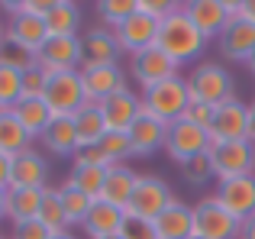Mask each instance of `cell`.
<instances>
[{"label": "cell", "instance_id": "1", "mask_svg": "<svg viewBox=\"0 0 255 239\" xmlns=\"http://www.w3.org/2000/svg\"><path fill=\"white\" fill-rule=\"evenodd\" d=\"M155 45L165 52L168 58H174L178 65H187V62H197L207 49V39L200 36V29L191 23V16L184 13V6H178L174 13L158 23V39Z\"/></svg>", "mask_w": 255, "mask_h": 239}, {"label": "cell", "instance_id": "2", "mask_svg": "<svg viewBox=\"0 0 255 239\" xmlns=\"http://www.w3.org/2000/svg\"><path fill=\"white\" fill-rule=\"evenodd\" d=\"M187 107H191V88H187L184 75H174V78H168V81L142 91V110L152 114L155 120H162V123L181 120Z\"/></svg>", "mask_w": 255, "mask_h": 239}, {"label": "cell", "instance_id": "3", "mask_svg": "<svg viewBox=\"0 0 255 239\" xmlns=\"http://www.w3.org/2000/svg\"><path fill=\"white\" fill-rule=\"evenodd\" d=\"M187 88H191V101L207 104V107H220V104L236 97L233 75L217 62H200L197 68L187 75Z\"/></svg>", "mask_w": 255, "mask_h": 239}, {"label": "cell", "instance_id": "4", "mask_svg": "<svg viewBox=\"0 0 255 239\" xmlns=\"http://www.w3.org/2000/svg\"><path fill=\"white\" fill-rule=\"evenodd\" d=\"M239 227H243V220H236L217 201V194H204L194 204V236H200V239H239Z\"/></svg>", "mask_w": 255, "mask_h": 239}, {"label": "cell", "instance_id": "5", "mask_svg": "<svg viewBox=\"0 0 255 239\" xmlns=\"http://www.w3.org/2000/svg\"><path fill=\"white\" fill-rule=\"evenodd\" d=\"M213 145L210 139V129H204V126L191 123V120H174V123H168V139H165V152H168L171 162L184 165L191 162V158L197 155H207Z\"/></svg>", "mask_w": 255, "mask_h": 239}, {"label": "cell", "instance_id": "6", "mask_svg": "<svg viewBox=\"0 0 255 239\" xmlns=\"http://www.w3.org/2000/svg\"><path fill=\"white\" fill-rule=\"evenodd\" d=\"M184 13L191 16V23L200 29V36L210 42L220 39V32L239 16V0H191V3H181Z\"/></svg>", "mask_w": 255, "mask_h": 239}, {"label": "cell", "instance_id": "7", "mask_svg": "<svg viewBox=\"0 0 255 239\" xmlns=\"http://www.w3.org/2000/svg\"><path fill=\"white\" fill-rule=\"evenodd\" d=\"M207 158L213 165L217 181L239 178V175H255V145L249 139H239V142H213Z\"/></svg>", "mask_w": 255, "mask_h": 239}, {"label": "cell", "instance_id": "8", "mask_svg": "<svg viewBox=\"0 0 255 239\" xmlns=\"http://www.w3.org/2000/svg\"><path fill=\"white\" fill-rule=\"evenodd\" d=\"M171 201H174V194H171V188H168L165 178H158V175H139L136 178V188H132V194H129V204H126V214L142 217V220L155 223V217L162 214Z\"/></svg>", "mask_w": 255, "mask_h": 239}, {"label": "cell", "instance_id": "9", "mask_svg": "<svg viewBox=\"0 0 255 239\" xmlns=\"http://www.w3.org/2000/svg\"><path fill=\"white\" fill-rule=\"evenodd\" d=\"M42 101L49 104V110L55 117H75L84 104H91V101H87V91H84V81H81V68L52 75Z\"/></svg>", "mask_w": 255, "mask_h": 239}, {"label": "cell", "instance_id": "10", "mask_svg": "<svg viewBox=\"0 0 255 239\" xmlns=\"http://www.w3.org/2000/svg\"><path fill=\"white\" fill-rule=\"evenodd\" d=\"M36 65L45 75H62V71H78L84 65V45L81 36H52L42 45V52L36 55Z\"/></svg>", "mask_w": 255, "mask_h": 239}, {"label": "cell", "instance_id": "11", "mask_svg": "<svg viewBox=\"0 0 255 239\" xmlns=\"http://www.w3.org/2000/svg\"><path fill=\"white\" fill-rule=\"evenodd\" d=\"M210 139L213 142H239V139H249V104H243L239 97L220 104L213 110Z\"/></svg>", "mask_w": 255, "mask_h": 239}, {"label": "cell", "instance_id": "12", "mask_svg": "<svg viewBox=\"0 0 255 239\" xmlns=\"http://www.w3.org/2000/svg\"><path fill=\"white\" fill-rule=\"evenodd\" d=\"M129 68H132V78H136V84L142 91H149V88H155V84H162V81H168V78L181 75V65L174 62V58L165 55L158 45H152V49L132 55Z\"/></svg>", "mask_w": 255, "mask_h": 239}, {"label": "cell", "instance_id": "13", "mask_svg": "<svg viewBox=\"0 0 255 239\" xmlns=\"http://www.w3.org/2000/svg\"><path fill=\"white\" fill-rule=\"evenodd\" d=\"M81 81L87 91V101L100 104L117 91H126V71L117 62H100V65H81Z\"/></svg>", "mask_w": 255, "mask_h": 239}, {"label": "cell", "instance_id": "14", "mask_svg": "<svg viewBox=\"0 0 255 239\" xmlns=\"http://www.w3.org/2000/svg\"><path fill=\"white\" fill-rule=\"evenodd\" d=\"M113 36H117V45H120V52H126V55H139V52H145V49H152L155 45V39H158V19H152V16H145V13H132L126 23H120L117 29H113Z\"/></svg>", "mask_w": 255, "mask_h": 239}, {"label": "cell", "instance_id": "15", "mask_svg": "<svg viewBox=\"0 0 255 239\" xmlns=\"http://www.w3.org/2000/svg\"><path fill=\"white\" fill-rule=\"evenodd\" d=\"M217 201L236 220H249L255 214V175H239V178L217 181Z\"/></svg>", "mask_w": 255, "mask_h": 239}, {"label": "cell", "instance_id": "16", "mask_svg": "<svg viewBox=\"0 0 255 239\" xmlns=\"http://www.w3.org/2000/svg\"><path fill=\"white\" fill-rule=\"evenodd\" d=\"M6 42L23 49L26 55L36 58L42 52V45L49 42V29H45L42 16H32V13H13L10 26H6Z\"/></svg>", "mask_w": 255, "mask_h": 239}, {"label": "cell", "instance_id": "17", "mask_svg": "<svg viewBox=\"0 0 255 239\" xmlns=\"http://www.w3.org/2000/svg\"><path fill=\"white\" fill-rule=\"evenodd\" d=\"M168 139V123L155 120L152 114H139V120L129 126V145H132V158H149L158 149H165Z\"/></svg>", "mask_w": 255, "mask_h": 239}, {"label": "cell", "instance_id": "18", "mask_svg": "<svg viewBox=\"0 0 255 239\" xmlns=\"http://www.w3.org/2000/svg\"><path fill=\"white\" fill-rule=\"evenodd\" d=\"M100 114L107 120V129L129 132V126L139 120V114H142V97L132 94L129 88L117 91V94H110L107 101H100Z\"/></svg>", "mask_w": 255, "mask_h": 239}, {"label": "cell", "instance_id": "19", "mask_svg": "<svg viewBox=\"0 0 255 239\" xmlns=\"http://www.w3.org/2000/svg\"><path fill=\"white\" fill-rule=\"evenodd\" d=\"M220 52H223V58H230V62L246 65L249 55L255 52V23L236 16L223 32H220Z\"/></svg>", "mask_w": 255, "mask_h": 239}, {"label": "cell", "instance_id": "20", "mask_svg": "<svg viewBox=\"0 0 255 239\" xmlns=\"http://www.w3.org/2000/svg\"><path fill=\"white\" fill-rule=\"evenodd\" d=\"M123 220H126L123 207L107 204V201H94L87 217H84V223H81V230L87 233V239H110V236H120Z\"/></svg>", "mask_w": 255, "mask_h": 239}, {"label": "cell", "instance_id": "21", "mask_svg": "<svg viewBox=\"0 0 255 239\" xmlns=\"http://www.w3.org/2000/svg\"><path fill=\"white\" fill-rule=\"evenodd\" d=\"M10 188H49V162L39 149H26L13 158V184Z\"/></svg>", "mask_w": 255, "mask_h": 239}, {"label": "cell", "instance_id": "22", "mask_svg": "<svg viewBox=\"0 0 255 239\" xmlns=\"http://www.w3.org/2000/svg\"><path fill=\"white\" fill-rule=\"evenodd\" d=\"M155 236L158 239H191L194 236V207L184 201H174L155 217Z\"/></svg>", "mask_w": 255, "mask_h": 239}, {"label": "cell", "instance_id": "23", "mask_svg": "<svg viewBox=\"0 0 255 239\" xmlns=\"http://www.w3.org/2000/svg\"><path fill=\"white\" fill-rule=\"evenodd\" d=\"M39 142L62 158H75L78 152V129H75V117H55L49 123V129L39 136Z\"/></svg>", "mask_w": 255, "mask_h": 239}, {"label": "cell", "instance_id": "24", "mask_svg": "<svg viewBox=\"0 0 255 239\" xmlns=\"http://www.w3.org/2000/svg\"><path fill=\"white\" fill-rule=\"evenodd\" d=\"M81 45H84V65L117 62V55H120L117 36H113V29H107V26H94V29H87L81 36Z\"/></svg>", "mask_w": 255, "mask_h": 239}, {"label": "cell", "instance_id": "25", "mask_svg": "<svg viewBox=\"0 0 255 239\" xmlns=\"http://www.w3.org/2000/svg\"><path fill=\"white\" fill-rule=\"evenodd\" d=\"M42 191H36V188H10L6 191V220H10L13 227H19V223H26V220H39Z\"/></svg>", "mask_w": 255, "mask_h": 239}, {"label": "cell", "instance_id": "26", "mask_svg": "<svg viewBox=\"0 0 255 239\" xmlns=\"http://www.w3.org/2000/svg\"><path fill=\"white\" fill-rule=\"evenodd\" d=\"M42 19H45V29H49V39L78 36V29H81V6L75 0H52V10Z\"/></svg>", "mask_w": 255, "mask_h": 239}, {"label": "cell", "instance_id": "27", "mask_svg": "<svg viewBox=\"0 0 255 239\" xmlns=\"http://www.w3.org/2000/svg\"><path fill=\"white\" fill-rule=\"evenodd\" d=\"M136 178H139L136 168H129V165H113V168L107 171V181H104V194H100V201L117 204V207L126 210L129 194H132V188H136Z\"/></svg>", "mask_w": 255, "mask_h": 239}, {"label": "cell", "instance_id": "28", "mask_svg": "<svg viewBox=\"0 0 255 239\" xmlns=\"http://www.w3.org/2000/svg\"><path fill=\"white\" fill-rule=\"evenodd\" d=\"M75 129H78V149L97 145L107 136V120L100 114V104H84L75 114Z\"/></svg>", "mask_w": 255, "mask_h": 239}, {"label": "cell", "instance_id": "29", "mask_svg": "<svg viewBox=\"0 0 255 239\" xmlns=\"http://www.w3.org/2000/svg\"><path fill=\"white\" fill-rule=\"evenodd\" d=\"M26 149H32V136L23 129V123L13 110H0V152L16 158Z\"/></svg>", "mask_w": 255, "mask_h": 239}, {"label": "cell", "instance_id": "30", "mask_svg": "<svg viewBox=\"0 0 255 239\" xmlns=\"http://www.w3.org/2000/svg\"><path fill=\"white\" fill-rule=\"evenodd\" d=\"M13 114L19 117L23 129L32 136V142H36V139L49 129V123L55 120V114L49 110V104H45V101H19L16 107H13Z\"/></svg>", "mask_w": 255, "mask_h": 239}, {"label": "cell", "instance_id": "31", "mask_svg": "<svg viewBox=\"0 0 255 239\" xmlns=\"http://www.w3.org/2000/svg\"><path fill=\"white\" fill-rule=\"evenodd\" d=\"M107 171L104 165H71L68 171V184H75L81 194H87L91 201H100L104 194V181H107Z\"/></svg>", "mask_w": 255, "mask_h": 239}, {"label": "cell", "instance_id": "32", "mask_svg": "<svg viewBox=\"0 0 255 239\" xmlns=\"http://www.w3.org/2000/svg\"><path fill=\"white\" fill-rule=\"evenodd\" d=\"M39 220H42L45 227L52 230V233H65V230H71L68 214H65V204H62V194H58V188H52V184L42 191V207H39Z\"/></svg>", "mask_w": 255, "mask_h": 239}, {"label": "cell", "instance_id": "33", "mask_svg": "<svg viewBox=\"0 0 255 239\" xmlns=\"http://www.w3.org/2000/svg\"><path fill=\"white\" fill-rule=\"evenodd\" d=\"M97 149H100V155H104V162L110 165H126L132 158V145H129V132H113V129H107V136L97 142Z\"/></svg>", "mask_w": 255, "mask_h": 239}, {"label": "cell", "instance_id": "34", "mask_svg": "<svg viewBox=\"0 0 255 239\" xmlns=\"http://www.w3.org/2000/svg\"><path fill=\"white\" fill-rule=\"evenodd\" d=\"M23 101V71L0 62V110H13Z\"/></svg>", "mask_w": 255, "mask_h": 239}, {"label": "cell", "instance_id": "35", "mask_svg": "<svg viewBox=\"0 0 255 239\" xmlns=\"http://www.w3.org/2000/svg\"><path fill=\"white\" fill-rule=\"evenodd\" d=\"M58 194H62V204H65V214H68V223H71V227H81L94 201H91L87 194H81V191H78L75 184H68V181L58 188Z\"/></svg>", "mask_w": 255, "mask_h": 239}, {"label": "cell", "instance_id": "36", "mask_svg": "<svg viewBox=\"0 0 255 239\" xmlns=\"http://www.w3.org/2000/svg\"><path fill=\"white\" fill-rule=\"evenodd\" d=\"M136 13V0H100L97 3V16L100 23L107 26V29H117L120 23H126V19Z\"/></svg>", "mask_w": 255, "mask_h": 239}, {"label": "cell", "instance_id": "37", "mask_svg": "<svg viewBox=\"0 0 255 239\" xmlns=\"http://www.w3.org/2000/svg\"><path fill=\"white\" fill-rule=\"evenodd\" d=\"M181 175H184V181L191 184V188H204L210 178H217L207 155H197V158H191V162H184L181 165Z\"/></svg>", "mask_w": 255, "mask_h": 239}, {"label": "cell", "instance_id": "38", "mask_svg": "<svg viewBox=\"0 0 255 239\" xmlns=\"http://www.w3.org/2000/svg\"><path fill=\"white\" fill-rule=\"evenodd\" d=\"M45 88H49V75H45L39 65L23 71V101H42Z\"/></svg>", "mask_w": 255, "mask_h": 239}, {"label": "cell", "instance_id": "39", "mask_svg": "<svg viewBox=\"0 0 255 239\" xmlns=\"http://www.w3.org/2000/svg\"><path fill=\"white\" fill-rule=\"evenodd\" d=\"M120 236H123V239H158L155 236V223L142 220V217H132V214H126Z\"/></svg>", "mask_w": 255, "mask_h": 239}, {"label": "cell", "instance_id": "40", "mask_svg": "<svg viewBox=\"0 0 255 239\" xmlns=\"http://www.w3.org/2000/svg\"><path fill=\"white\" fill-rule=\"evenodd\" d=\"M181 3H171V0H136V10L139 13H145V16H152V19H158L162 23L168 13H174Z\"/></svg>", "mask_w": 255, "mask_h": 239}, {"label": "cell", "instance_id": "41", "mask_svg": "<svg viewBox=\"0 0 255 239\" xmlns=\"http://www.w3.org/2000/svg\"><path fill=\"white\" fill-rule=\"evenodd\" d=\"M0 62H3V65H10V68L26 71V68H32V65H36V58H32V55H26V52H23V49H16V45L3 42V49H0Z\"/></svg>", "mask_w": 255, "mask_h": 239}, {"label": "cell", "instance_id": "42", "mask_svg": "<svg viewBox=\"0 0 255 239\" xmlns=\"http://www.w3.org/2000/svg\"><path fill=\"white\" fill-rule=\"evenodd\" d=\"M10 239H52V230L45 227L42 220H26V223H19V227H13Z\"/></svg>", "mask_w": 255, "mask_h": 239}, {"label": "cell", "instance_id": "43", "mask_svg": "<svg viewBox=\"0 0 255 239\" xmlns=\"http://www.w3.org/2000/svg\"><path fill=\"white\" fill-rule=\"evenodd\" d=\"M213 110H217V107H207V104L191 101V107L184 110V120H191V123H197V126H204V129H210V123H213Z\"/></svg>", "mask_w": 255, "mask_h": 239}, {"label": "cell", "instance_id": "44", "mask_svg": "<svg viewBox=\"0 0 255 239\" xmlns=\"http://www.w3.org/2000/svg\"><path fill=\"white\" fill-rule=\"evenodd\" d=\"M71 165H104V168H110V165L104 162V155H100L97 145H87V149H78L75 158H71Z\"/></svg>", "mask_w": 255, "mask_h": 239}, {"label": "cell", "instance_id": "45", "mask_svg": "<svg viewBox=\"0 0 255 239\" xmlns=\"http://www.w3.org/2000/svg\"><path fill=\"white\" fill-rule=\"evenodd\" d=\"M13 184V155L0 152V191H10Z\"/></svg>", "mask_w": 255, "mask_h": 239}, {"label": "cell", "instance_id": "46", "mask_svg": "<svg viewBox=\"0 0 255 239\" xmlns=\"http://www.w3.org/2000/svg\"><path fill=\"white\" fill-rule=\"evenodd\" d=\"M239 16L255 23V0H239Z\"/></svg>", "mask_w": 255, "mask_h": 239}, {"label": "cell", "instance_id": "47", "mask_svg": "<svg viewBox=\"0 0 255 239\" xmlns=\"http://www.w3.org/2000/svg\"><path fill=\"white\" fill-rule=\"evenodd\" d=\"M239 239H255V214L249 220H243V227H239Z\"/></svg>", "mask_w": 255, "mask_h": 239}, {"label": "cell", "instance_id": "48", "mask_svg": "<svg viewBox=\"0 0 255 239\" xmlns=\"http://www.w3.org/2000/svg\"><path fill=\"white\" fill-rule=\"evenodd\" d=\"M249 142L255 145V101L249 104Z\"/></svg>", "mask_w": 255, "mask_h": 239}, {"label": "cell", "instance_id": "49", "mask_svg": "<svg viewBox=\"0 0 255 239\" xmlns=\"http://www.w3.org/2000/svg\"><path fill=\"white\" fill-rule=\"evenodd\" d=\"M0 220H6V191H0Z\"/></svg>", "mask_w": 255, "mask_h": 239}, {"label": "cell", "instance_id": "50", "mask_svg": "<svg viewBox=\"0 0 255 239\" xmlns=\"http://www.w3.org/2000/svg\"><path fill=\"white\" fill-rule=\"evenodd\" d=\"M52 239H78V236L71 233V230H65V233H52Z\"/></svg>", "mask_w": 255, "mask_h": 239}, {"label": "cell", "instance_id": "51", "mask_svg": "<svg viewBox=\"0 0 255 239\" xmlns=\"http://www.w3.org/2000/svg\"><path fill=\"white\" fill-rule=\"evenodd\" d=\"M246 68H249L252 75H255V52H252V55H249V62H246Z\"/></svg>", "mask_w": 255, "mask_h": 239}, {"label": "cell", "instance_id": "52", "mask_svg": "<svg viewBox=\"0 0 255 239\" xmlns=\"http://www.w3.org/2000/svg\"><path fill=\"white\" fill-rule=\"evenodd\" d=\"M3 42H6V29L0 26V49H3Z\"/></svg>", "mask_w": 255, "mask_h": 239}, {"label": "cell", "instance_id": "53", "mask_svg": "<svg viewBox=\"0 0 255 239\" xmlns=\"http://www.w3.org/2000/svg\"><path fill=\"white\" fill-rule=\"evenodd\" d=\"M110 239H123V236H110Z\"/></svg>", "mask_w": 255, "mask_h": 239}, {"label": "cell", "instance_id": "54", "mask_svg": "<svg viewBox=\"0 0 255 239\" xmlns=\"http://www.w3.org/2000/svg\"><path fill=\"white\" fill-rule=\"evenodd\" d=\"M191 239H200V236H191Z\"/></svg>", "mask_w": 255, "mask_h": 239}, {"label": "cell", "instance_id": "55", "mask_svg": "<svg viewBox=\"0 0 255 239\" xmlns=\"http://www.w3.org/2000/svg\"><path fill=\"white\" fill-rule=\"evenodd\" d=\"M0 239H3V236H0Z\"/></svg>", "mask_w": 255, "mask_h": 239}]
</instances>
